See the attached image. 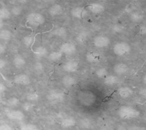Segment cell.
Listing matches in <instances>:
<instances>
[{"mask_svg":"<svg viewBox=\"0 0 146 130\" xmlns=\"http://www.w3.org/2000/svg\"><path fill=\"white\" fill-rule=\"evenodd\" d=\"M117 114L121 119L130 120L137 119L140 115V111L130 105H121L117 111Z\"/></svg>","mask_w":146,"mask_h":130,"instance_id":"cell-1","label":"cell"},{"mask_svg":"<svg viewBox=\"0 0 146 130\" xmlns=\"http://www.w3.org/2000/svg\"><path fill=\"white\" fill-rule=\"evenodd\" d=\"M27 21L29 24L34 27H39L44 24L46 19L40 13H32L27 17Z\"/></svg>","mask_w":146,"mask_h":130,"instance_id":"cell-2","label":"cell"},{"mask_svg":"<svg viewBox=\"0 0 146 130\" xmlns=\"http://www.w3.org/2000/svg\"><path fill=\"white\" fill-rule=\"evenodd\" d=\"M131 51L130 45L125 42H119L115 43L113 47V53L118 56H123Z\"/></svg>","mask_w":146,"mask_h":130,"instance_id":"cell-3","label":"cell"},{"mask_svg":"<svg viewBox=\"0 0 146 130\" xmlns=\"http://www.w3.org/2000/svg\"><path fill=\"white\" fill-rule=\"evenodd\" d=\"M6 116L9 120L14 121H22L25 119V114L19 110H8Z\"/></svg>","mask_w":146,"mask_h":130,"instance_id":"cell-4","label":"cell"},{"mask_svg":"<svg viewBox=\"0 0 146 130\" xmlns=\"http://www.w3.org/2000/svg\"><path fill=\"white\" fill-rule=\"evenodd\" d=\"M93 43L97 48H104L110 44V39L105 35H98L94 38Z\"/></svg>","mask_w":146,"mask_h":130,"instance_id":"cell-5","label":"cell"},{"mask_svg":"<svg viewBox=\"0 0 146 130\" xmlns=\"http://www.w3.org/2000/svg\"><path fill=\"white\" fill-rule=\"evenodd\" d=\"M77 51L76 45L71 42H66L61 45L60 52L66 55H71Z\"/></svg>","mask_w":146,"mask_h":130,"instance_id":"cell-6","label":"cell"},{"mask_svg":"<svg viewBox=\"0 0 146 130\" xmlns=\"http://www.w3.org/2000/svg\"><path fill=\"white\" fill-rule=\"evenodd\" d=\"M64 97L65 95L63 92L53 91L48 94L47 99L48 101L52 103H58L62 102L64 99Z\"/></svg>","mask_w":146,"mask_h":130,"instance_id":"cell-7","label":"cell"},{"mask_svg":"<svg viewBox=\"0 0 146 130\" xmlns=\"http://www.w3.org/2000/svg\"><path fill=\"white\" fill-rule=\"evenodd\" d=\"M14 81L15 84L21 86L29 85L31 83V79L28 75L21 73L17 75L14 79Z\"/></svg>","mask_w":146,"mask_h":130,"instance_id":"cell-8","label":"cell"},{"mask_svg":"<svg viewBox=\"0 0 146 130\" xmlns=\"http://www.w3.org/2000/svg\"><path fill=\"white\" fill-rule=\"evenodd\" d=\"M79 64L75 61H69L63 65V69L67 73H74L78 70Z\"/></svg>","mask_w":146,"mask_h":130,"instance_id":"cell-9","label":"cell"},{"mask_svg":"<svg viewBox=\"0 0 146 130\" xmlns=\"http://www.w3.org/2000/svg\"><path fill=\"white\" fill-rule=\"evenodd\" d=\"M132 89L128 86L120 87L117 90V93L119 96L123 99H127L130 97L133 94Z\"/></svg>","mask_w":146,"mask_h":130,"instance_id":"cell-10","label":"cell"},{"mask_svg":"<svg viewBox=\"0 0 146 130\" xmlns=\"http://www.w3.org/2000/svg\"><path fill=\"white\" fill-rule=\"evenodd\" d=\"M76 124V120L72 116H67L61 120L60 125L63 128H69Z\"/></svg>","mask_w":146,"mask_h":130,"instance_id":"cell-11","label":"cell"},{"mask_svg":"<svg viewBox=\"0 0 146 130\" xmlns=\"http://www.w3.org/2000/svg\"><path fill=\"white\" fill-rule=\"evenodd\" d=\"M128 66L124 63H118L114 65V72L118 75H123L127 73L129 71Z\"/></svg>","mask_w":146,"mask_h":130,"instance_id":"cell-12","label":"cell"},{"mask_svg":"<svg viewBox=\"0 0 146 130\" xmlns=\"http://www.w3.org/2000/svg\"><path fill=\"white\" fill-rule=\"evenodd\" d=\"M88 8L91 13L94 14H101L105 10L104 6L102 4L98 3H94L90 4L88 6Z\"/></svg>","mask_w":146,"mask_h":130,"instance_id":"cell-13","label":"cell"},{"mask_svg":"<svg viewBox=\"0 0 146 130\" xmlns=\"http://www.w3.org/2000/svg\"><path fill=\"white\" fill-rule=\"evenodd\" d=\"M80 101L82 104L88 105L92 104L95 100V97L90 93H84L80 96Z\"/></svg>","mask_w":146,"mask_h":130,"instance_id":"cell-14","label":"cell"},{"mask_svg":"<svg viewBox=\"0 0 146 130\" xmlns=\"http://www.w3.org/2000/svg\"><path fill=\"white\" fill-rule=\"evenodd\" d=\"M63 12V8L62 6L56 4L51 6L49 9H48V14H49L52 17H56L62 14Z\"/></svg>","mask_w":146,"mask_h":130,"instance_id":"cell-15","label":"cell"},{"mask_svg":"<svg viewBox=\"0 0 146 130\" xmlns=\"http://www.w3.org/2000/svg\"><path fill=\"white\" fill-rule=\"evenodd\" d=\"M77 79L71 75H66L62 79V83L66 87H70L77 83Z\"/></svg>","mask_w":146,"mask_h":130,"instance_id":"cell-16","label":"cell"},{"mask_svg":"<svg viewBox=\"0 0 146 130\" xmlns=\"http://www.w3.org/2000/svg\"><path fill=\"white\" fill-rule=\"evenodd\" d=\"M87 60L91 63H95L101 61L100 54L96 52H90L87 53Z\"/></svg>","mask_w":146,"mask_h":130,"instance_id":"cell-17","label":"cell"},{"mask_svg":"<svg viewBox=\"0 0 146 130\" xmlns=\"http://www.w3.org/2000/svg\"><path fill=\"white\" fill-rule=\"evenodd\" d=\"M119 79L117 76L108 75L104 78V84L108 86H114L118 83Z\"/></svg>","mask_w":146,"mask_h":130,"instance_id":"cell-18","label":"cell"},{"mask_svg":"<svg viewBox=\"0 0 146 130\" xmlns=\"http://www.w3.org/2000/svg\"><path fill=\"white\" fill-rule=\"evenodd\" d=\"M85 11L82 7H77L71 10V15L77 19H82L84 15Z\"/></svg>","mask_w":146,"mask_h":130,"instance_id":"cell-19","label":"cell"},{"mask_svg":"<svg viewBox=\"0 0 146 130\" xmlns=\"http://www.w3.org/2000/svg\"><path fill=\"white\" fill-rule=\"evenodd\" d=\"M14 65L18 69L22 68L26 64V61L25 58L21 55L16 56L13 59Z\"/></svg>","mask_w":146,"mask_h":130,"instance_id":"cell-20","label":"cell"},{"mask_svg":"<svg viewBox=\"0 0 146 130\" xmlns=\"http://www.w3.org/2000/svg\"><path fill=\"white\" fill-rule=\"evenodd\" d=\"M11 38L12 33L9 30L4 29L0 31V39L5 41H9Z\"/></svg>","mask_w":146,"mask_h":130,"instance_id":"cell-21","label":"cell"},{"mask_svg":"<svg viewBox=\"0 0 146 130\" xmlns=\"http://www.w3.org/2000/svg\"><path fill=\"white\" fill-rule=\"evenodd\" d=\"M20 100L16 97H12L8 99L6 102V104L8 107L11 108H15L19 105Z\"/></svg>","mask_w":146,"mask_h":130,"instance_id":"cell-22","label":"cell"},{"mask_svg":"<svg viewBox=\"0 0 146 130\" xmlns=\"http://www.w3.org/2000/svg\"><path fill=\"white\" fill-rule=\"evenodd\" d=\"M11 17V12L5 7L0 8V21H3L9 19Z\"/></svg>","mask_w":146,"mask_h":130,"instance_id":"cell-23","label":"cell"},{"mask_svg":"<svg viewBox=\"0 0 146 130\" xmlns=\"http://www.w3.org/2000/svg\"><path fill=\"white\" fill-rule=\"evenodd\" d=\"M63 53L62 52H60V51L58 52H53L51 53L48 55V59L53 62H57L60 61L61 59L63 57Z\"/></svg>","mask_w":146,"mask_h":130,"instance_id":"cell-24","label":"cell"},{"mask_svg":"<svg viewBox=\"0 0 146 130\" xmlns=\"http://www.w3.org/2000/svg\"><path fill=\"white\" fill-rule=\"evenodd\" d=\"M108 71L105 67H100L97 69L95 72L96 76L99 78H105L108 75Z\"/></svg>","mask_w":146,"mask_h":130,"instance_id":"cell-25","label":"cell"},{"mask_svg":"<svg viewBox=\"0 0 146 130\" xmlns=\"http://www.w3.org/2000/svg\"><path fill=\"white\" fill-rule=\"evenodd\" d=\"M35 53L39 56V57H43L45 56L47 54V50L46 48L43 46H39L35 49Z\"/></svg>","mask_w":146,"mask_h":130,"instance_id":"cell-26","label":"cell"},{"mask_svg":"<svg viewBox=\"0 0 146 130\" xmlns=\"http://www.w3.org/2000/svg\"><path fill=\"white\" fill-rule=\"evenodd\" d=\"M66 30L63 27H60V28H58L56 29H55L53 33L56 35L57 37H64L66 36Z\"/></svg>","mask_w":146,"mask_h":130,"instance_id":"cell-27","label":"cell"},{"mask_svg":"<svg viewBox=\"0 0 146 130\" xmlns=\"http://www.w3.org/2000/svg\"><path fill=\"white\" fill-rule=\"evenodd\" d=\"M20 130H39L38 127L32 123H28L23 125L21 128Z\"/></svg>","mask_w":146,"mask_h":130,"instance_id":"cell-28","label":"cell"},{"mask_svg":"<svg viewBox=\"0 0 146 130\" xmlns=\"http://www.w3.org/2000/svg\"><path fill=\"white\" fill-rule=\"evenodd\" d=\"M143 19V15L139 13V12H135L131 14V19L135 22H139Z\"/></svg>","mask_w":146,"mask_h":130,"instance_id":"cell-29","label":"cell"},{"mask_svg":"<svg viewBox=\"0 0 146 130\" xmlns=\"http://www.w3.org/2000/svg\"><path fill=\"white\" fill-rule=\"evenodd\" d=\"M39 99V95L36 93H31L27 96V99L29 102L36 101Z\"/></svg>","mask_w":146,"mask_h":130,"instance_id":"cell-30","label":"cell"},{"mask_svg":"<svg viewBox=\"0 0 146 130\" xmlns=\"http://www.w3.org/2000/svg\"><path fill=\"white\" fill-rule=\"evenodd\" d=\"M22 12V8L21 6L17 5L13 7L11 9V13L15 16L19 15Z\"/></svg>","mask_w":146,"mask_h":130,"instance_id":"cell-31","label":"cell"},{"mask_svg":"<svg viewBox=\"0 0 146 130\" xmlns=\"http://www.w3.org/2000/svg\"><path fill=\"white\" fill-rule=\"evenodd\" d=\"M33 41V38L31 36H26L23 39L24 45L27 47H29L32 44Z\"/></svg>","mask_w":146,"mask_h":130,"instance_id":"cell-32","label":"cell"},{"mask_svg":"<svg viewBox=\"0 0 146 130\" xmlns=\"http://www.w3.org/2000/svg\"><path fill=\"white\" fill-rule=\"evenodd\" d=\"M33 107V105L32 104V103L29 101L26 102L23 105V109L26 111H30L31 110H32Z\"/></svg>","mask_w":146,"mask_h":130,"instance_id":"cell-33","label":"cell"},{"mask_svg":"<svg viewBox=\"0 0 146 130\" xmlns=\"http://www.w3.org/2000/svg\"><path fill=\"white\" fill-rule=\"evenodd\" d=\"M0 130H13V128L8 124H0Z\"/></svg>","mask_w":146,"mask_h":130,"instance_id":"cell-34","label":"cell"},{"mask_svg":"<svg viewBox=\"0 0 146 130\" xmlns=\"http://www.w3.org/2000/svg\"><path fill=\"white\" fill-rule=\"evenodd\" d=\"M81 125L82 126H84V127H86V128H89L90 126L91 125L90 124V122L89 121L88 119H84L81 121Z\"/></svg>","mask_w":146,"mask_h":130,"instance_id":"cell-35","label":"cell"},{"mask_svg":"<svg viewBox=\"0 0 146 130\" xmlns=\"http://www.w3.org/2000/svg\"><path fill=\"white\" fill-rule=\"evenodd\" d=\"M35 69L37 71H41L43 69L42 64L41 63H39V62H38V63H35Z\"/></svg>","mask_w":146,"mask_h":130,"instance_id":"cell-36","label":"cell"},{"mask_svg":"<svg viewBox=\"0 0 146 130\" xmlns=\"http://www.w3.org/2000/svg\"><path fill=\"white\" fill-rule=\"evenodd\" d=\"M86 35H84V33H82L81 35H80V36L78 37V41L81 42V43H83L84 42L85 40H86Z\"/></svg>","mask_w":146,"mask_h":130,"instance_id":"cell-37","label":"cell"},{"mask_svg":"<svg viewBox=\"0 0 146 130\" xmlns=\"http://www.w3.org/2000/svg\"><path fill=\"white\" fill-rule=\"evenodd\" d=\"M7 90V87L5 85L0 82V94H1L4 92H5Z\"/></svg>","mask_w":146,"mask_h":130,"instance_id":"cell-38","label":"cell"},{"mask_svg":"<svg viewBox=\"0 0 146 130\" xmlns=\"http://www.w3.org/2000/svg\"><path fill=\"white\" fill-rule=\"evenodd\" d=\"M6 62L2 59L0 58V69H2L3 68H4L6 66Z\"/></svg>","mask_w":146,"mask_h":130,"instance_id":"cell-39","label":"cell"},{"mask_svg":"<svg viewBox=\"0 0 146 130\" xmlns=\"http://www.w3.org/2000/svg\"><path fill=\"white\" fill-rule=\"evenodd\" d=\"M4 51L5 48L1 43H0V55H1L3 53H4Z\"/></svg>","mask_w":146,"mask_h":130,"instance_id":"cell-40","label":"cell"},{"mask_svg":"<svg viewBox=\"0 0 146 130\" xmlns=\"http://www.w3.org/2000/svg\"><path fill=\"white\" fill-rule=\"evenodd\" d=\"M3 25H4L3 21H0V28H1L3 27Z\"/></svg>","mask_w":146,"mask_h":130,"instance_id":"cell-41","label":"cell"},{"mask_svg":"<svg viewBox=\"0 0 146 130\" xmlns=\"http://www.w3.org/2000/svg\"><path fill=\"white\" fill-rule=\"evenodd\" d=\"M1 99V94H0V100Z\"/></svg>","mask_w":146,"mask_h":130,"instance_id":"cell-42","label":"cell"},{"mask_svg":"<svg viewBox=\"0 0 146 130\" xmlns=\"http://www.w3.org/2000/svg\"><path fill=\"white\" fill-rule=\"evenodd\" d=\"M48 130H53V129H48Z\"/></svg>","mask_w":146,"mask_h":130,"instance_id":"cell-43","label":"cell"}]
</instances>
